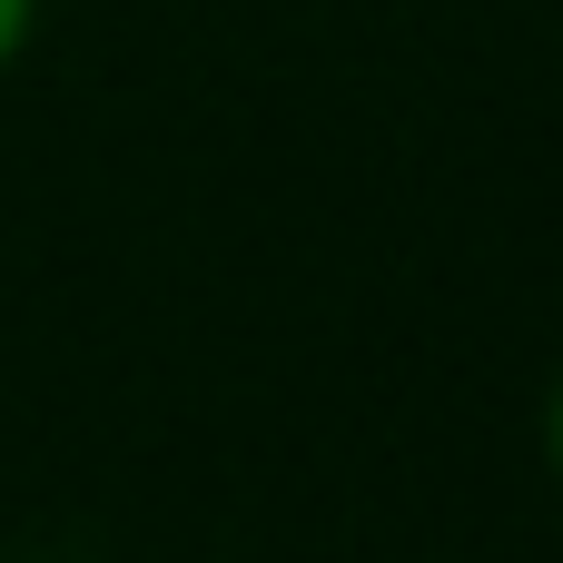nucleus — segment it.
I'll return each mask as SVG.
<instances>
[{
	"label": "nucleus",
	"mask_w": 563,
	"mask_h": 563,
	"mask_svg": "<svg viewBox=\"0 0 563 563\" xmlns=\"http://www.w3.org/2000/svg\"><path fill=\"white\" fill-rule=\"evenodd\" d=\"M40 10H49V0H0V79L30 59V40H40Z\"/></svg>",
	"instance_id": "nucleus-2"
},
{
	"label": "nucleus",
	"mask_w": 563,
	"mask_h": 563,
	"mask_svg": "<svg viewBox=\"0 0 563 563\" xmlns=\"http://www.w3.org/2000/svg\"><path fill=\"white\" fill-rule=\"evenodd\" d=\"M534 455H544V485L563 495V366L544 376V406H534Z\"/></svg>",
	"instance_id": "nucleus-1"
}]
</instances>
